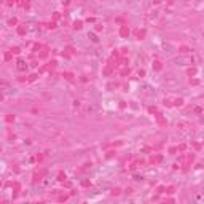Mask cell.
I'll return each instance as SVG.
<instances>
[{
	"label": "cell",
	"mask_w": 204,
	"mask_h": 204,
	"mask_svg": "<svg viewBox=\"0 0 204 204\" xmlns=\"http://www.w3.org/2000/svg\"><path fill=\"white\" fill-rule=\"evenodd\" d=\"M16 67H18V70H21V72H24L26 69H27V64L24 61H18V64H16Z\"/></svg>",
	"instance_id": "obj_1"
},
{
	"label": "cell",
	"mask_w": 204,
	"mask_h": 204,
	"mask_svg": "<svg viewBox=\"0 0 204 204\" xmlns=\"http://www.w3.org/2000/svg\"><path fill=\"white\" fill-rule=\"evenodd\" d=\"M88 37H89V38H91V42H94V43H97V42H99V38H97V35H96V33H94V32H89V33H88Z\"/></svg>",
	"instance_id": "obj_2"
},
{
	"label": "cell",
	"mask_w": 204,
	"mask_h": 204,
	"mask_svg": "<svg viewBox=\"0 0 204 204\" xmlns=\"http://www.w3.org/2000/svg\"><path fill=\"white\" fill-rule=\"evenodd\" d=\"M183 2H190V0H183Z\"/></svg>",
	"instance_id": "obj_3"
}]
</instances>
